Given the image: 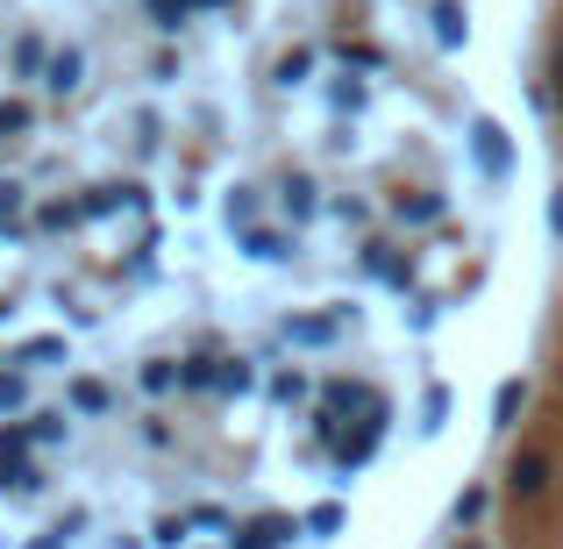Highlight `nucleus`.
I'll use <instances>...</instances> for the list:
<instances>
[{
    "label": "nucleus",
    "mask_w": 563,
    "mask_h": 549,
    "mask_svg": "<svg viewBox=\"0 0 563 549\" xmlns=\"http://www.w3.org/2000/svg\"><path fill=\"white\" fill-rule=\"evenodd\" d=\"M14 358L22 364H51V358H65V343H57V336H36V343H22Z\"/></svg>",
    "instance_id": "nucleus-15"
},
{
    "label": "nucleus",
    "mask_w": 563,
    "mask_h": 549,
    "mask_svg": "<svg viewBox=\"0 0 563 549\" xmlns=\"http://www.w3.org/2000/svg\"><path fill=\"white\" fill-rule=\"evenodd\" d=\"M507 485H514V499H536L542 485H550V457H514Z\"/></svg>",
    "instance_id": "nucleus-4"
},
{
    "label": "nucleus",
    "mask_w": 563,
    "mask_h": 549,
    "mask_svg": "<svg viewBox=\"0 0 563 549\" xmlns=\"http://www.w3.org/2000/svg\"><path fill=\"white\" fill-rule=\"evenodd\" d=\"M214 385H221V393H250V385H257V371H250V358H229Z\"/></svg>",
    "instance_id": "nucleus-12"
},
{
    "label": "nucleus",
    "mask_w": 563,
    "mask_h": 549,
    "mask_svg": "<svg viewBox=\"0 0 563 549\" xmlns=\"http://www.w3.org/2000/svg\"><path fill=\"white\" fill-rule=\"evenodd\" d=\"M343 65H364V72H378V65H385V57L372 51V43H343Z\"/></svg>",
    "instance_id": "nucleus-24"
},
{
    "label": "nucleus",
    "mask_w": 563,
    "mask_h": 549,
    "mask_svg": "<svg viewBox=\"0 0 563 549\" xmlns=\"http://www.w3.org/2000/svg\"><path fill=\"white\" fill-rule=\"evenodd\" d=\"M464 549H478V542H464Z\"/></svg>",
    "instance_id": "nucleus-30"
},
{
    "label": "nucleus",
    "mask_w": 563,
    "mask_h": 549,
    "mask_svg": "<svg viewBox=\"0 0 563 549\" xmlns=\"http://www.w3.org/2000/svg\"><path fill=\"white\" fill-rule=\"evenodd\" d=\"M43 65V43L36 36H22V43H14V72H22V79H29V72H36Z\"/></svg>",
    "instance_id": "nucleus-20"
},
{
    "label": "nucleus",
    "mask_w": 563,
    "mask_h": 549,
    "mask_svg": "<svg viewBox=\"0 0 563 549\" xmlns=\"http://www.w3.org/2000/svg\"><path fill=\"white\" fill-rule=\"evenodd\" d=\"M272 399H286V407H292V399H307V378H300V371H278V378H272Z\"/></svg>",
    "instance_id": "nucleus-17"
},
{
    "label": "nucleus",
    "mask_w": 563,
    "mask_h": 549,
    "mask_svg": "<svg viewBox=\"0 0 563 549\" xmlns=\"http://www.w3.org/2000/svg\"><path fill=\"white\" fill-rule=\"evenodd\" d=\"M442 193H421V200H399V221H442Z\"/></svg>",
    "instance_id": "nucleus-13"
},
{
    "label": "nucleus",
    "mask_w": 563,
    "mask_h": 549,
    "mask_svg": "<svg viewBox=\"0 0 563 549\" xmlns=\"http://www.w3.org/2000/svg\"><path fill=\"white\" fill-rule=\"evenodd\" d=\"M243 250L257 264H286L292 257V243H286V235H272V229H243Z\"/></svg>",
    "instance_id": "nucleus-6"
},
{
    "label": "nucleus",
    "mask_w": 563,
    "mask_h": 549,
    "mask_svg": "<svg viewBox=\"0 0 563 549\" xmlns=\"http://www.w3.org/2000/svg\"><path fill=\"white\" fill-rule=\"evenodd\" d=\"M0 315H8V307H0Z\"/></svg>",
    "instance_id": "nucleus-31"
},
{
    "label": "nucleus",
    "mask_w": 563,
    "mask_h": 549,
    "mask_svg": "<svg viewBox=\"0 0 563 549\" xmlns=\"http://www.w3.org/2000/svg\"><path fill=\"white\" fill-rule=\"evenodd\" d=\"M14 129H29V108L22 100H0V136H14Z\"/></svg>",
    "instance_id": "nucleus-23"
},
{
    "label": "nucleus",
    "mask_w": 563,
    "mask_h": 549,
    "mask_svg": "<svg viewBox=\"0 0 563 549\" xmlns=\"http://www.w3.org/2000/svg\"><path fill=\"white\" fill-rule=\"evenodd\" d=\"M278 200H286V215H292V221H307V215L321 207V200H314V179H286V186H278Z\"/></svg>",
    "instance_id": "nucleus-9"
},
{
    "label": "nucleus",
    "mask_w": 563,
    "mask_h": 549,
    "mask_svg": "<svg viewBox=\"0 0 563 549\" xmlns=\"http://www.w3.org/2000/svg\"><path fill=\"white\" fill-rule=\"evenodd\" d=\"M186 8H229V0H186Z\"/></svg>",
    "instance_id": "nucleus-29"
},
{
    "label": "nucleus",
    "mask_w": 563,
    "mask_h": 549,
    "mask_svg": "<svg viewBox=\"0 0 563 549\" xmlns=\"http://www.w3.org/2000/svg\"><path fill=\"white\" fill-rule=\"evenodd\" d=\"M151 22L157 29H179L186 22V0H151Z\"/></svg>",
    "instance_id": "nucleus-21"
},
{
    "label": "nucleus",
    "mask_w": 563,
    "mask_h": 549,
    "mask_svg": "<svg viewBox=\"0 0 563 549\" xmlns=\"http://www.w3.org/2000/svg\"><path fill=\"white\" fill-rule=\"evenodd\" d=\"M0 493H14V499H36V493H43V471H36V464H22L14 450H0Z\"/></svg>",
    "instance_id": "nucleus-2"
},
{
    "label": "nucleus",
    "mask_w": 563,
    "mask_h": 549,
    "mask_svg": "<svg viewBox=\"0 0 563 549\" xmlns=\"http://www.w3.org/2000/svg\"><path fill=\"white\" fill-rule=\"evenodd\" d=\"M343 321H350V307H343V315H329V321H286V343H335Z\"/></svg>",
    "instance_id": "nucleus-5"
},
{
    "label": "nucleus",
    "mask_w": 563,
    "mask_h": 549,
    "mask_svg": "<svg viewBox=\"0 0 563 549\" xmlns=\"http://www.w3.org/2000/svg\"><path fill=\"white\" fill-rule=\"evenodd\" d=\"M250 215H257V193L235 186V193H229V221H243V229H250Z\"/></svg>",
    "instance_id": "nucleus-22"
},
{
    "label": "nucleus",
    "mask_w": 563,
    "mask_h": 549,
    "mask_svg": "<svg viewBox=\"0 0 563 549\" xmlns=\"http://www.w3.org/2000/svg\"><path fill=\"white\" fill-rule=\"evenodd\" d=\"M79 79H86V57L79 51H57L51 65H43V94H79Z\"/></svg>",
    "instance_id": "nucleus-3"
},
{
    "label": "nucleus",
    "mask_w": 563,
    "mask_h": 549,
    "mask_svg": "<svg viewBox=\"0 0 563 549\" xmlns=\"http://www.w3.org/2000/svg\"><path fill=\"white\" fill-rule=\"evenodd\" d=\"M471 151H478V165H485V179H507V136H499V122H471Z\"/></svg>",
    "instance_id": "nucleus-1"
},
{
    "label": "nucleus",
    "mask_w": 563,
    "mask_h": 549,
    "mask_svg": "<svg viewBox=\"0 0 563 549\" xmlns=\"http://www.w3.org/2000/svg\"><path fill=\"white\" fill-rule=\"evenodd\" d=\"M521 399H528V385H521V378H507V385H499V393H493V428H514Z\"/></svg>",
    "instance_id": "nucleus-10"
},
{
    "label": "nucleus",
    "mask_w": 563,
    "mask_h": 549,
    "mask_svg": "<svg viewBox=\"0 0 563 549\" xmlns=\"http://www.w3.org/2000/svg\"><path fill=\"white\" fill-rule=\"evenodd\" d=\"M71 536H65V528H51V536H43V542H29V549H65Z\"/></svg>",
    "instance_id": "nucleus-27"
},
{
    "label": "nucleus",
    "mask_w": 563,
    "mask_h": 549,
    "mask_svg": "<svg viewBox=\"0 0 563 549\" xmlns=\"http://www.w3.org/2000/svg\"><path fill=\"white\" fill-rule=\"evenodd\" d=\"M292 536V521H257V528H235V549H278V542H286Z\"/></svg>",
    "instance_id": "nucleus-7"
},
{
    "label": "nucleus",
    "mask_w": 563,
    "mask_h": 549,
    "mask_svg": "<svg viewBox=\"0 0 563 549\" xmlns=\"http://www.w3.org/2000/svg\"><path fill=\"white\" fill-rule=\"evenodd\" d=\"M22 399H29L22 378H8V371H0V407H22Z\"/></svg>",
    "instance_id": "nucleus-25"
},
{
    "label": "nucleus",
    "mask_w": 563,
    "mask_h": 549,
    "mask_svg": "<svg viewBox=\"0 0 563 549\" xmlns=\"http://www.w3.org/2000/svg\"><path fill=\"white\" fill-rule=\"evenodd\" d=\"M22 207V179H0V215H14Z\"/></svg>",
    "instance_id": "nucleus-26"
},
{
    "label": "nucleus",
    "mask_w": 563,
    "mask_h": 549,
    "mask_svg": "<svg viewBox=\"0 0 563 549\" xmlns=\"http://www.w3.org/2000/svg\"><path fill=\"white\" fill-rule=\"evenodd\" d=\"M214 378H221V371H214V358H186V364H179V385H186V393H207Z\"/></svg>",
    "instance_id": "nucleus-11"
},
{
    "label": "nucleus",
    "mask_w": 563,
    "mask_h": 549,
    "mask_svg": "<svg viewBox=\"0 0 563 549\" xmlns=\"http://www.w3.org/2000/svg\"><path fill=\"white\" fill-rule=\"evenodd\" d=\"M71 407H86V414H100V407H108V385H93V378H79V385H71Z\"/></svg>",
    "instance_id": "nucleus-16"
},
{
    "label": "nucleus",
    "mask_w": 563,
    "mask_h": 549,
    "mask_svg": "<svg viewBox=\"0 0 563 549\" xmlns=\"http://www.w3.org/2000/svg\"><path fill=\"white\" fill-rule=\"evenodd\" d=\"M364 272H378V278H393V286H407V264L393 257V243H364Z\"/></svg>",
    "instance_id": "nucleus-8"
},
{
    "label": "nucleus",
    "mask_w": 563,
    "mask_h": 549,
    "mask_svg": "<svg viewBox=\"0 0 563 549\" xmlns=\"http://www.w3.org/2000/svg\"><path fill=\"white\" fill-rule=\"evenodd\" d=\"M172 385H179V371H172V364H143V393H172Z\"/></svg>",
    "instance_id": "nucleus-19"
},
{
    "label": "nucleus",
    "mask_w": 563,
    "mask_h": 549,
    "mask_svg": "<svg viewBox=\"0 0 563 549\" xmlns=\"http://www.w3.org/2000/svg\"><path fill=\"white\" fill-rule=\"evenodd\" d=\"M550 221H556V235H563V200H550Z\"/></svg>",
    "instance_id": "nucleus-28"
},
{
    "label": "nucleus",
    "mask_w": 563,
    "mask_h": 549,
    "mask_svg": "<svg viewBox=\"0 0 563 549\" xmlns=\"http://www.w3.org/2000/svg\"><path fill=\"white\" fill-rule=\"evenodd\" d=\"M186 528H192V521H186V514H165V521H157V528H151V536H157V542H165V549H179V542H186Z\"/></svg>",
    "instance_id": "nucleus-18"
},
{
    "label": "nucleus",
    "mask_w": 563,
    "mask_h": 549,
    "mask_svg": "<svg viewBox=\"0 0 563 549\" xmlns=\"http://www.w3.org/2000/svg\"><path fill=\"white\" fill-rule=\"evenodd\" d=\"M307 72H314V57H307V51H286V57H278V86H300Z\"/></svg>",
    "instance_id": "nucleus-14"
}]
</instances>
